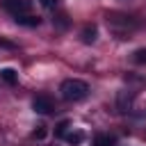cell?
Wrapping results in <instances>:
<instances>
[{"label": "cell", "mask_w": 146, "mask_h": 146, "mask_svg": "<svg viewBox=\"0 0 146 146\" xmlns=\"http://www.w3.org/2000/svg\"><path fill=\"white\" fill-rule=\"evenodd\" d=\"M59 94L64 100L68 103H78V100H84L89 96V84L84 80H78V78H68L59 84Z\"/></svg>", "instance_id": "cell-1"}, {"label": "cell", "mask_w": 146, "mask_h": 146, "mask_svg": "<svg viewBox=\"0 0 146 146\" xmlns=\"http://www.w3.org/2000/svg\"><path fill=\"white\" fill-rule=\"evenodd\" d=\"M107 25L112 30H135L137 27V21L132 16H125V14H116V11H110L107 16Z\"/></svg>", "instance_id": "cell-2"}, {"label": "cell", "mask_w": 146, "mask_h": 146, "mask_svg": "<svg viewBox=\"0 0 146 146\" xmlns=\"http://www.w3.org/2000/svg\"><path fill=\"white\" fill-rule=\"evenodd\" d=\"M32 110H34L36 114H50V112L55 110V105H52L50 96L39 94V96H34V98H32Z\"/></svg>", "instance_id": "cell-3"}, {"label": "cell", "mask_w": 146, "mask_h": 146, "mask_svg": "<svg viewBox=\"0 0 146 146\" xmlns=\"http://www.w3.org/2000/svg\"><path fill=\"white\" fill-rule=\"evenodd\" d=\"M2 9L9 11L11 16H21L30 11V2L27 0H2Z\"/></svg>", "instance_id": "cell-4"}, {"label": "cell", "mask_w": 146, "mask_h": 146, "mask_svg": "<svg viewBox=\"0 0 146 146\" xmlns=\"http://www.w3.org/2000/svg\"><path fill=\"white\" fill-rule=\"evenodd\" d=\"M91 146H116V137L110 132H96L91 139Z\"/></svg>", "instance_id": "cell-5"}, {"label": "cell", "mask_w": 146, "mask_h": 146, "mask_svg": "<svg viewBox=\"0 0 146 146\" xmlns=\"http://www.w3.org/2000/svg\"><path fill=\"white\" fill-rule=\"evenodd\" d=\"M80 36H82V41H84V43H94V41H96V36H98V30H96V25L87 23V25L82 27Z\"/></svg>", "instance_id": "cell-6"}, {"label": "cell", "mask_w": 146, "mask_h": 146, "mask_svg": "<svg viewBox=\"0 0 146 146\" xmlns=\"http://www.w3.org/2000/svg\"><path fill=\"white\" fill-rule=\"evenodd\" d=\"M14 21L18 23V25H25V27H36L41 21L36 18V16H32V14H21V16H14Z\"/></svg>", "instance_id": "cell-7"}, {"label": "cell", "mask_w": 146, "mask_h": 146, "mask_svg": "<svg viewBox=\"0 0 146 146\" xmlns=\"http://www.w3.org/2000/svg\"><path fill=\"white\" fill-rule=\"evenodd\" d=\"M0 80H5L7 84H16L18 82V73L14 68H0Z\"/></svg>", "instance_id": "cell-8"}, {"label": "cell", "mask_w": 146, "mask_h": 146, "mask_svg": "<svg viewBox=\"0 0 146 146\" xmlns=\"http://www.w3.org/2000/svg\"><path fill=\"white\" fill-rule=\"evenodd\" d=\"M116 103H119V110H121V112H128V110H130V94H128V91H121L119 98H116Z\"/></svg>", "instance_id": "cell-9"}, {"label": "cell", "mask_w": 146, "mask_h": 146, "mask_svg": "<svg viewBox=\"0 0 146 146\" xmlns=\"http://www.w3.org/2000/svg\"><path fill=\"white\" fill-rule=\"evenodd\" d=\"M52 23H55V27H59V30H66V27H68V16H66L64 11H59V14H55Z\"/></svg>", "instance_id": "cell-10"}, {"label": "cell", "mask_w": 146, "mask_h": 146, "mask_svg": "<svg viewBox=\"0 0 146 146\" xmlns=\"http://www.w3.org/2000/svg\"><path fill=\"white\" fill-rule=\"evenodd\" d=\"M82 139H84L82 132H66V135H64V141H66V144H73V146L82 144Z\"/></svg>", "instance_id": "cell-11"}, {"label": "cell", "mask_w": 146, "mask_h": 146, "mask_svg": "<svg viewBox=\"0 0 146 146\" xmlns=\"http://www.w3.org/2000/svg\"><path fill=\"white\" fill-rule=\"evenodd\" d=\"M132 62L135 64H146V48H137L132 52Z\"/></svg>", "instance_id": "cell-12"}, {"label": "cell", "mask_w": 146, "mask_h": 146, "mask_svg": "<svg viewBox=\"0 0 146 146\" xmlns=\"http://www.w3.org/2000/svg\"><path fill=\"white\" fill-rule=\"evenodd\" d=\"M46 132H48V130H46V125H43V123H39V125L32 130V137L41 141V139H46Z\"/></svg>", "instance_id": "cell-13"}, {"label": "cell", "mask_w": 146, "mask_h": 146, "mask_svg": "<svg viewBox=\"0 0 146 146\" xmlns=\"http://www.w3.org/2000/svg\"><path fill=\"white\" fill-rule=\"evenodd\" d=\"M66 128H68V123H66V121H62V123L57 125V130H55V135H57V137H64V135H66Z\"/></svg>", "instance_id": "cell-14"}, {"label": "cell", "mask_w": 146, "mask_h": 146, "mask_svg": "<svg viewBox=\"0 0 146 146\" xmlns=\"http://www.w3.org/2000/svg\"><path fill=\"white\" fill-rule=\"evenodd\" d=\"M55 2H57V0H39V5H41V7H46V9H52V7H55Z\"/></svg>", "instance_id": "cell-15"}]
</instances>
